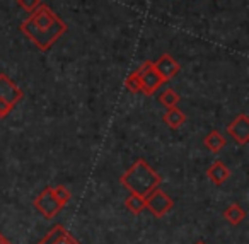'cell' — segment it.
Segmentation results:
<instances>
[{"instance_id":"obj_1","label":"cell","mask_w":249,"mask_h":244,"mask_svg":"<svg viewBox=\"0 0 249 244\" xmlns=\"http://www.w3.org/2000/svg\"><path fill=\"white\" fill-rule=\"evenodd\" d=\"M67 24L48 5H39L21 24L22 35L31 39L41 52H48L67 33Z\"/></svg>"},{"instance_id":"obj_2","label":"cell","mask_w":249,"mask_h":244,"mask_svg":"<svg viewBox=\"0 0 249 244\" xmlns=\"http://www.w3.org/2000/svg\"><path fill=\"white\" fill-rule=\"evenodd\" d=\"M121 185L130 193L139 196H147L152 189L160 185L162 178L149 166L145 159H139L132 164V168L120 178Z\"/></svg>"},{"instance_id":"obj_3","label":"cell","mask_w":249,"mask_h":244,"mask_svg":"<svg viewBox=\"0 0 249 244\" xmlns=\"http://www.w3.org/2000/svg\"><path fill=\"white\" fill-rule=\"evenodd\" d=\"M137 70H139V74H140V86H142L140 93H143L145 96H152V94L156 93V91H159L160 87L164 86V82H166V80L159 75V72H157L156 67H154V62H150V60L143 62Z\"/></svg>"},{"instance_id":"obj_4","label":"cell","mask_w":249,"mask_h":244,"mask_svg":"<svg viewBox=\"0 0 249 244\" xmlns=\"http://www.w3.org/2000/svg\"><path fill=\"white\" fill-rule=\"evenodd\" d=\"M143 200H145V208L157 219H162L164 215H167V212H171L174 206L173 198L167 196L164 191H160L159 188L152 189L149 195L143 196Z\"/></svg>"},{"instance_id":"obj_5","label":"cell","mask_w":249,"mask_h":244,"mask_svg":"<svg viewBox=\"0 0 249 244\" xmlns=\"http://www.w3.org/2000/svg\"><path fill=\"white\" fill-rule=\"evenodd\" d=\"M35 206L45 219H53L62 212L63 205L55 198L52 191V186H46L41 193L35 198Z\"/></svg>"},{"instance_id":"obj_6","label":"cell","mask_w":249,"mask_h":244,"mask_svg":"<svg viewBox=\"0 0 249 244\" xmlns=\"http://www.w3.org/2000/svg\"><path fill=\"white\" fill-rule=\"evenodd\" d=\"M227 133L232 137V140L239 145H246L249 142V118L248 114L241 113L227 125Z\"/></svg>"},{"instance_id":"obj_7","label":"cell","mask_w":249,"mask_h":244,"mask_svg":"<svg viewBox=\"0 0 249 244\" xmlns=\"http://www.w3.org/2000/svg\"><path fill=\"white\" fill-rule=\"evenodd\" d=\"M22 97H24V93H22L21 87H18L9 75L5 74H0V99L2 101H7L9 104L16 108V104L21 103Z\"/></svg>"},{"instance_id":"obj_8","label":"cell","mask_w":249,"mask_h":244,"mask_svg":"<svg viewBox=\"0 0 249 244\" xmlns=\"http://www.w3.org/2000/svg\"><path fill=\"white\" fill-rule=\"evenodd\" d=\"M154 67H156V70L159 72V75L162 77L166 82L173 79L174 75H178V72H179V69H181V65L173 58V55H169V53L160 55L159 60L154 62Z\"/></svg>"},{"instance_id":"obj_9","label":"cell","mask_w":249,"mask_h":244,"mask_svg":"<svg viewBox=\"0 0 249 244\" xmlns=\"http://www.w3.org/2000/svg\"><path fill=\"white\" fill-rule=\"evenodd\" d=\"M38 244H80L63 225H55Z\"/></svg>"},{"instance_id":"obj_10","label":"cell","mask_w":249,"mask_h":244,"mask_svg":"<svg viewBox=\"0 0 249 244\" xmlns=\"http://www.w3.org/2000/svg\"><path fill=\"white\" fill-rule=\"evenodd\" d=\"M207 176L215 186H222L229 178H231V169L222 161H215L210 168L207 169Z\"/></svg>"},{"instance_id":"obj_11","label":"cell","mask_w":249,"mask_h":244,"mask_svg":"<svg viewBox=\"0 0 249 244\" xmlns=\"http://www.w3.org/2000/svg\"><path fill=\"white\" fill-rule=\"evenodd\" d=\"M225 144H227V140H225V137L222 135V131H218V130L208 131L207 137L203 138V145L210 152H213V154H218V152L225 147Z\"/></svg>"},{"instance_id":"obj_12","label":"cell","mask_w":249,"mask_h":244,"mask_svg":"<svg viewBox=\"0 0 249 244\" xmlns=\"http://www.w3.org/2000/svg\"><path fill=\"white\" fill-rule=\"evenodd\" d=\"M162 120L169 128L178 130V128H181L184 123H186V114H184L183 111L176 106V108H171V110H167L166 114L162 116Z\"/></svg>"},{"instance_id":"obj_13","label":"cell","mask_w":249,"mask_h":244,"mask_svg":"<svg viewBox=\"0 0 249 244\" xmlns=\"http://www.w3.org/2000/svg\"><path fill=\"white\" fill-rule=\"evenodd\" d=\"M224 219H227V222L231 224V225H239V224L244 222L246 210L242 208L239 203H231V205L224 210Z\"/></svg>"},{"instance_id":"obj_14","label":"cell","mask_w":249,"mask_h":244,"mask_svg":"<svg viewBox=\"0 0 249 244\" xmlns=\"http://www.w3.org/2000/svg\"><path fill=\"white\" fill-rule=\"evenodd\" d=\"M159 103L162 104L166 110H171V108H176L178 103H179V96L174 89H164L162 93L159 94Z\"/></svg>"},{"instance_id":"obj_15","label":"cell","mask_w":249,"mask_h":244,"mask_svg":"<svg viewBox=\"0 0 249 244\" xmlns=\"http://www.w3.org/2000/svg\"><path fill=\"white\" fill-rule=\"evenodd\" d=\"M124 205H126V208L132 213H142L143 210H145V200H143V196L130 193L128 198L124 200Z\"/></svg>"},{"instance_id":"obj_16","label":"cell","mask_w":249,"mask_h":244,"mask_svg":"<svg viewBox=\"0 0 249 244\" xmlns=\"http://www.w3.org/2000/svg\"><path fill=\"white\" fill-rule=\"evenodd\" d=\"M124 87H126V91H130V93H140V91H142V86H140V74H139V70L132 72L128 77H126V79H124Z\"/></svg>"},{"instance_id":"obj_17","label":"cell","mask_w":249,"mask_h":244,"mask_svg":"<svg viewBox=\"0 0 249 244\" xmlns=\"http://www.w3.org/2000/svg\"><path fill=\"white\" fill-rule=\"evenodd\" d=\"M52 191H53V195H55V198L58 200L63 206L70 202V196H72V193L69 191V188H67V186L58 185V186H55V188H52Z\"/></svg>"},{"instance_id":"obj_18","label":"cell","mask_w":249,"mask_h":244,"mask_svg":"<svg viewBox=\"0 0 249 244\" xmlns=\"http://www.w3.org/2000/svg\"><path fill=\"white\" fill-rule=\"evenodd\" d=\"M18 4L24 9L26 12H35L41 5V0H18Z\"/></svg>"},{"instance_id":"obj_19","label":"cell","mask_w":249,"mask_h":244,"mask_svg":"<svg viewBox=\"0 0 249 244\" xmlns=\"http://www.w3.org/2000/svg\"><path fill=\"white\" fill-rule=\"evenodd\" d=\"M12 110H14V106H12V104H9L7 101H2V99H0V120L7 118L9 114L12 113Z\"/></svg>"},{"instance_id":"obj_20","label":"cell","mask_w":249,"mask_h":244,"mask_svg":"<svg viewBox=\"0 0 249 244\" xmlns=\"http://www.w3.org/2000/svg\"><path fill=\"white\" fill-rule=\"evenodd\" d=\"M0 244H11V241H9L4 234H0Z\"/></svg>"},{"instance_id":"obj_21","label":"cell","mask_w":249,"mask_h":244,"mask_svg":"<svg viewBox=\"0 0 249 244\" xmlns=\"http://www.w3.org/2000/svg\"><path fill=\"white\" fill-rule=\"evenodd\" d=\"M195 244H207V243H205V241H196Z\"/></svg>"}]
</instances>
